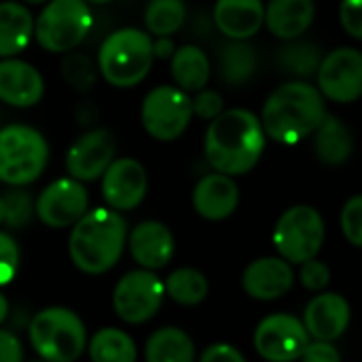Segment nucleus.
I'll use <instances>...</instances> for the list:
<instances>
[{"label": "nucleus", "instance_id": "25", "mask_svg": "<svg viewBox=\"0 0 362 362\" xmlns=\"http://www.w3.org/2000/svg\"><path fill=\"white\" fill-rule=\"evenodd\" d=\"M170 75L177 88L192 94L207 88L211 62L199 45H184L170 56Z\"/></svg>", "mask_w": 362, "mask_h": 362}, {"label": "nucleus", "instance_id": "9", "mask_svg": "<svg viewBox=\"0 0 362 362\" xmlns=\"http://www.w3.org/2000/svg\"><path fill=\"white\" fill-rule=\"evenodd\" d=\"M273 243L279 256L288 262L300 264L315 258L324 243V220L309 205L290 207L275 224Z\"/></svg>", "mask_w": 362, "mask_h": 362}, {"label": "nucleus", "instance_id": "19", "mask_svg": "<svg viewBox=\"0 0 362 362\" xmlns=\"http://www.w3.org/2000/svg\"><path fill=\"white\" fill-rule=\"evenodd\" d=\"M243 290L256 300H275L290 292L294 284V273L284 258H258L254 260L241 277Z\"/></svg>", "mask_w": 362, "mask_h": 362}, {"label": "nucleus", "instance_id": "27", "mask_svg": "<svg viewBox=\"0 0 362 362\" xmlns=\"http://www.w3.org/2000/svg\"><path fill=\"white\" fill-rule=\"evenodd\" d=\"M88 356L92 362H136L139 351L134 339L126 330L107 326L90 337Z\"/></svg>", "mask_w": 362, "mask_h": 362}, {"label": "nucleus", "instance_id": "41", "mask_svg": "<svg viewBox=\"0 0 362 362\" xmlns=\"http://www.w3.org/2000/svg\"><path fill=\"white\" fill-rule=\"evenodd\" d=\"M303 362H341L339 351L330 345V341H317L307 343V347L300 354Z\"/></svg>", "mask_w": 362, "mask_h": 362}, {"label": "nucleus", "instance_id": "43", "mask_svg": "<svg viewBox=\"0 0 362 362\" xmlns=\"http://www.w3.org/2000/svg\"><path fill=\"white\" fill-rule=\"evenodd\" d=\"M7 317H9V300L3 292H0V326L7 322Z\"/></svg>", "mask_w": 362, "mask_h": 362}, {"label": "nucleus", "instance_id": "2", "mask_svg": "<svg viewBox=\"0 0 362 362\" xmlns=\"http://www.w3.org/2000/svg\"><path fill=\"white\" fill-rule=\"evenodd\" d=\"M126 220L111 207L86 211L73 226L69 237V256L86 275H103L111 271L126 247Z\"/></svg>", "mask_w": 362, "mask_h": 362}, {"label": "nucleus", "instance_id": "35", "mask_svg": "<svg viewBox=\"0 0 362 362\" xmlns=\"http://www.w3.org/2000/svg\"><path fill=\"white\" fill-rule=\"evenodd\" d=\"M341 230L351 245L362 247V194L345 203L341 211Z\"/></svg>", "mask_w": 362, "mask_h": 362}, {"label": "nucleus", "instance_id": "45", "mask_svg": "<svg viewBox=\"0 0 362 362\" xmlns=\"http://www.w3.org/2000/svg\"><path fill=\"white\" fill-rule=\"evenodd\" d=\"M88 5H109V3H113V0H86Z\"/></svg>", "mask_w": 362, "mask_h": 362}, {"label": "nucleus", "instance_id": "33", "mask_svg": "<svg viewBox=\"0 0 362 362\" xmlns=\"http://www.w3.org/2000/svg\"><path fill=\"white\" fill-rule=\"evenodd\" d=\"M3 201H5V224L9 228H26L35 216V201L33 197L22 190V186H11Z\"/></svg>", "mask_w": 362, "mask_h": 362}, {"label": "nucleus", "instance_id": "14", "mask_svg": "<svg viewBox=\"0 0 362 362\" xmlns=\"http://www.w3.org/2000/svg\"><path fill=\"white\" fill-rule=\"evenodd\" d=\"M100 179L105 203L119 214L136 209L147 194L145 166L134 158H113Z\"/></svg>", "mask_w": 362, "mask_h": 362}, {"label": "nucleus", "instance_id": "22", "mask_svg": "<svg viewBox=\"0 0 362 362\" xmlns=\"http://www.w3.org/2000/svg\"><path fill=\"white\" fill-rule=\"evenodd\" d=\"M315 18L313 0H271L264 7V24L281 41L303 37Z\"/></svg>", "mask_w": 362, "mask_h": 362}, {"label": "nucleus", "instance_id": "42", "mask_svg": "<svg viewBox=\"0 0 362 362\" xmlns=\"http://www.w3.org/2000/svg\"><path fill=\"white\" fill-rule=\"evenodd\" d=\"M175 43H173V39L170 37H158L156 41H153V56L156 58H160V60H166V58H170L173 54H175Z\"/></svg>", "mask_w": 362, "mask_h": 362}, {"label": "nucleus", "instance_id": "31", "mask_svg": "<svg viewBox=\"0 0 362 362\" xmlns=\"http://www.w3.org/2000/svg\"><path fill=\"white\" fill-rule=\"evenodd\" d=\"M322 58H320V49L313 43L307 41H296L292 39L281 52H279V66L294 75V77H309L313 73H317Z\"/></svg>", "mask_w": 362, "mask_h": 362}, {"label": "nucleus", "instance_id": "23", "mask_svg": "<svg viewBox=\"0 0 362 362\" xmlns=\"http://www.w3.org/2000/svg\"><path fill=\"white\" fill-rule=\"evenodd\" d=\"M35 37V18L22 3H0V58H16Z\"/></svg>", "mask_w": 362, "mask_h": 362}, {"label": "nucleus", "instance_id": "16", "mask_svg": "<svg viewBox=\"0 0 362 362\" xmlns=\"http://www.w3.org/2000/svg\"><path fill=\"white\" fill-rule=\"evenodd\" d=\"M126 243L132 260L141 269H149V271L164 269L175 256L173 230L158 220H145L136 224L126 237Z\"/></svg>", "mask_w": 362, "mask_h": 362}, {"label": "nucleus", "instance_id": "15", "mask_svg": "<svg viewBox=\"0 0 362 362\" xmlns=\"http://www.w3.org/2000/svg\"><path fill=\"white\" fill-rule=\"evenodd\" d=\"M115 158V136L107 128H94L73 141L66 151V170L73 179L96 181Z\"/></svg>", "mask_w": 362, "mask_h": 362}, {"label": "nucleus", "instance_id": "7", "mask_svg": "<svg viewBox=\"0 0 362 362\" xmlns=\"http://www.w3.org/2000/svg\"><path fill=\"white\" fill-rule=\"evenodd\" d=\"M92 28V11L86 0H47L35 22L37 43L52 54L73 52Z\"/></svg>", "mask_w": 362, "mask_h": 362}, {"label": "nucleus", "instance_id": "28", "mask_svg": "<svg viewBox=\"0 0 362 362\" xmlns=\"http://www.w3.org/2000/svg\"><path fill=\"white\" fill-rule=\"evenodd\" d=\"M164 292L166 296L184 307H197L201 305L209 294V281L205 273H201L194 267H181L175 269L164 279Z\"/></svg>", "mask_w": 362, "mask_h": 362}, {"label": "nucleus", "instance_id": "34", "mask_svg": "<svg viewBox=\"0 0 362 362\" xmlns=\"http://www.w3.org/2000/svg\"><path fill=\"white\" fill-rule=\"evenodd\" d=\"M20 271V245L18 241L0 230V288L9 286Z\"/></svg>", "mask_w": 362, "mask_h": 362}, {"label": "nucleus", "instance_id": "44", "mask_svg": "<svg viewBox=\"0 0 362 362\" xmlns=\"http://www.w3.org/2000/svg\"><path fill=\"white\" fill-rule=\"evenodd\" d=\"M5 222V201H3V197H0V224Z\"/></svg>", "mask_w": 362, "mask_h": 362}, {"label": "nucleus", "instance_id": "6", "mask_svg": "<svg viewBox=\"0 0 362 362\" xmlns=\"http://www.w3.org/2000/svg\"><path fill=\"white\" fill-rule=\"evenodd\" d=\"M49 160L45 136L26 124L0 128V181L7 186H28L37 181Z\"/></svg>", "mask_w": 362, "mask_h": 362}, {"label": "nucleus", "instance_id": "30", "mask_svg": "<svg viewBox=\"0 0 362 362\" xmlns=\"http://www.w3.org/2000/svg\"><path fill=\"white\" fill-rule=\"evenodd\" d=\"M184 0H149L145 9V26L153 37H170L186 22Z\"/></svg>", "mask_w": 362, "mask_h": 362}, {"label": "nucleus", "instance_id": "39", "mask_svg": "<svg viewBox=\"0 0 362 362\" xmlns=\"http://www.w3.org/2000/svg\"><path fill=\"white\" fill-rule=\"evenodd\" d=\"M0 362H24V345L13 330L0 326Z\"/></svg>", "mask_w": 362, "mask_h": 362}, {"label": "nucleus", "instance_id": "38", "mask_svg": "<svg viewBox=\"0 0 362 362\" xmlns=\"http://www.w3.org/2000/svg\"><path fill=\"white\" fill-rule=\"evenodd\" d=\"M341 24L347 35L362 41V0H341Z\"/></svg>", "mask_w": 362, "mask_h": 362}, {"label": "nucleus", "instance_id": "26", "mask_svg": "<svg viewBox=\"0 0 362 362\" xmlns=\"http://www.w3.org/2000/svg\"><path fill=\"white\" fill-rule=\"evenodd\" d=\"M313 151L324 164H343L354 151L351 132L341 119L326 115L313 130Z\"/></svg>", "mask_w": 362, "mask_h": 362}, {"label": "nucleus", "instance_id": "10", "mask_svg": "<svg viewBox=\"0 0 362 362\" xmlns=\"http://www.w3.org/2000/svg\"><path fill=\"white\" fill-rule=\"evenodd\" d=\"M164 296V281L156 271H128L113 288V311L126 324H145L160 311Z\"/></svg>", "mask_w": 362, "mask_h": 362}, {"label": "nucleus", "instance_id": "47", "mask_svg": "<svg viewBox=\"0 0 362 362\" xmlns=\"http://www.w3.org/2000/svg\"><path fill=\"white\" fill-rule=\"evenodd\" d=\"M33 362H47V360H41V358H39V360H33Z\"/></svg>", "mask_w": 362, "mask_h": 362}, {"label": "nucleus", "instance_id": "32", "mask_svg": "<svg viewBox=\"0 0 362 362\" xmlns=\"http://www.w3.org/2000/svg\"><path fill=\"white\" fill-rule=\"evenodd\" d=\"M62 77L77 92H90L98 77V66L86 54H69L62 60Z\"/></svg>", "mask_w": 362, "mask_h": 362}, {"label": "nucleus", "instance_id": "3", "mask_svg": "<svg viewBox=\"0 0 362 362\" xmlns=\"http://www.w3.org/2000/svg\"><path fill=\"white\" fill-rule=\"evenodd\" d=\"M326 117L324 96L305 81H288L271 92L262 107L264 134L277 143L294 145L313 134Z\"/></svg>", "mask_w": 362, "mask_h": 362}, {"label": "nucleus", "instance_id": "24", "mask_svg": "<svg viewBox=\"0 0 362 362\" xmlns=\"http://www.w3.org/2000/svg\"><path fill=\"white\" fill-rule=\"evenodd\" d=\"M145 362H197L192 337L177 326H162L145 343Z\"/></svg>", "mask_w": 362, "mask_h": 362}, {"label": "nucleus", "instance_id": "40", "mask_svg": "<svg viewBox=\"0 0 362 362\" xmlns=\"http://www.w3.org/2000/svg\"><path fill=\"white\" fill-rule=\"evenodd\" d=\"M199 362H247V360L237 347L228 343H214L207 349H203Z\"/></svg>", "mask_w": 362, "mask_h": 362}, {"label": "nucleus", "instance_id": "20", "mask_svg": "<svg viewBox=\"0 0 362 362\" xmlns=\"http://www.w3.org/2000/svg\"><path fill=\"white\" fill-rule=\"evenodd\" d=\"M214 22L230 41H247L264 24V5L262 0H218Z\"/></svg>", "mask_w": 362, "mask_h": 362}, {"label": "nucleus", "instance_id": "4", "mask_svg": "<svg viewBox=\"0 0 362 362\" xmlns=\"http://www.w3.org/2000/svg\"><path fill=\"white\" fill-rule=\"evenodd\" d=\"M153 60L151 35L139 28H122L103 41L96 66L109 86L126 90L139 86L147 77Z\"/></svg>", "mask_w": 362, "mask_h": 362}, {"label": "nucleus", "instance_id": "11", "mask_svg": "<svg viewBox=\"0 0 362 362\" xmlns=\"http://www.w3.org/2000/svg\"><path fill=\"white\" fill-rule=\"evenodd\" d=\"M307 343L309 332L305 324L290 313L267 315L254 332V347L269 362L298 360Z\"/></svg>", "mask_w": 362, "mask_h": 362}, {"label": "nucleus", "instance_id": "5", "mask_svg": "<svg viewBox=\"0 0 362 362\" xmlns=\"http://www.w3.org/2000/svg\"><path fill=\"white\" fill-rule=\"evenodd\" d=\"M28 339L41 360L75 362L88 347V328L69 307H45L33 315Z\"/></svg>", "mask_w": 362, "mask_h": 362}, {"label": "nucleus", "instance_id": "12", "mask_svg": "<svg viewBox=\"0 0 362 362\" xmlns=\"http://www.w3.org/2000/svg\"><path fill=\"white\" fill-rule=\"evenodd\" d=\"M90 205V194L81 181L60 177L39 194L35 214L49 228H71Z\"/></svg>", "mask_w": 362, "mask_h": 362}, {"label": "nucleus", "instance_id": "36", "mask_svg": "<svg viewBox=\"0 0 362 362\" xmlns=\"http://www.w3.org/2000/svg\"><path fill=\"white\" fill-rule=\"evenodd\" d=\"M222 111H224V98H222L220 92L207 90V88L194 92V98H192V113H194V115H199L201 119L211 122V119H216Z\"/></svg>", "mask_w": 362, "mask_h": 362}, {"label": "nucleus", "instance_id": "1", "mask_svg": "<svg viewBox=\"0 0 362 362\" xmlns=\"http://www.w3.org/2000/svg\"><path fill=\"white\" fill-rule=\"evenodd\" d=\"M264 143L262 122L252 111L224 109L205 132V158L218 173L245 175L258 164Z\"/></svg>", "mask_w": 362, "mask_h": 362}, {"label": "nucleus", "instance_id": "46", "mask_svg": "<svg viewBox=\"0 0 362 362\" xmlns=\"http://www.w3.org/2000/svg\"><path fill=\"white\" fill-rule=\"evenodd\" d=\"M24 3H26V5H45L47 0H24Z\"/></svg>", "mask_w": 362, "mask_h": 362}, {"label": "nucleus", "instance_id": "13", "mask_svg": "<svg viewBox=\"0 0 362 362\" xmlns=\"http://www.w3.org/2000/svg\"><path fill=\"white\" fill-rule=\"evenodd\" d=\"M317 90L334 103H354L362 96V54L351 47L330 52L317 66Z\"/></svg>", "mask_w": 362, "mask_h": 362}, {"label": "nucleus", "instance_id": "37", "mask_svg": "<svg viewBox=\"0 0 362 362\" xmlns=\"http://www.w3.org/2000/svg\"><path fill=\"white\" fill-rule=\"evenodd\" d=\"M300 281L307 290H324L330 281V271L324 262L309 258L300 262Z\"/></svg>", "mask_w": 362, "mask_h": 362}, {"label": "nucleus", "instance_id": "29", "mask_svg": "<svg viewBox=\"0 0 362 362\" xmlns=\"http://www.w3.org/2000/svg\"><path fill=\"white\" fill-rule=\"evenodd\" d=\"M256 49L245 41H233L220 54V77L228 86H243L256 73Z\"/></svg>", "mask_w": 362, "mask_h": 362}, {"label": "nucleus", "instance_id": "21", "mask_svg": "<svg viewBox=\"0 0 362 362\" xmlns=\"http://www.w3.org/2000/svg\"><path fill=\"white\" fill-rule=\"evenodd\" d=\"M349 324V305L341 294H320L305 309V328L317 341H334Z\"/></svg>", "mask_w": 362, "mask_h": 362}, {"label": "nucleus", "instance_id": "17", "mask_svg": "<svg viewBox=\"0 0 362 362\" xmlns=\"http://www.w3.org/2000/svg\"><path fill=\"white\" fill-rule=\"evenodd\" d=\"M43 94V75L33 64L18 58H3L0 62V100L18 109H28L35 107Z\"/></svg>", "mask_w": 362, "mask_h": 362}, {"label": "nucleus", "instance_id": "18", "mask_svg": "<svg viewBox=\"0 0 362 362\" xmlns=\"http://www.w3.org/2000/svg\"><path fill=\"white\" fill-rule=\"evenodd\" d=\"M192 205L197 214L209 222L226 220L239 205V186L224 173H209L199 179L192 192Z\"/></svg>", "mask_w": 362, "mask_h": 362}, {"label": "nucleus", "instance_id": "8", "mask_svg": "<svg viewBox=\"0 0 362 362\" xmlns=\"http://www.w3.org/2000/svg\"><path fill=\"white\" fill-rule=\"evenodd\" d=\"M192 98L188 92L173 86H158L143 98L141 122L145 132L162 143L177 141L190 126Z\"/></svg>", "mask_w": 362, "mask_h": 362}]
</instances>
